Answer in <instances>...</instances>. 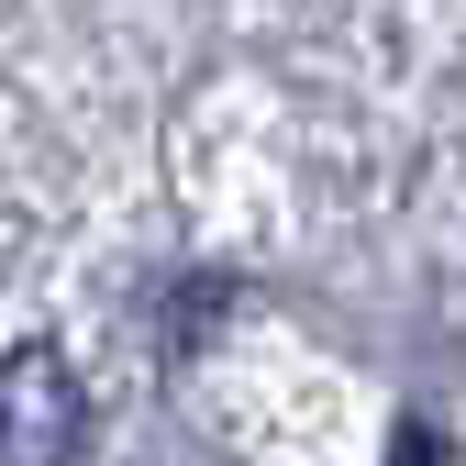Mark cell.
<instances>
[{
	"label": "cell",
	"mask_w": 466,
	"mask_h": 466,
	"mask_svg": "<svg viewBox=\"0 0 466 466\" xmlns=\"http://www.w3.org/2000/svg\"><path fill=\"white\" fill-rule=\"evenodd\" d=\"M222 311H233V278H189L167 311V356H200V333H222Z\"/></svg>",
	"instance_id": "2"
},
{
	"label": "cell",
	"mask_w": 466,
	"mask_h": 466,
	"mask_svg": "<svg viewBox=\"0 0 466 466\" xmlns=\"http://www.w3.org/2000/svg\"><path fill=\"white\" fill-rule=\"evenodd\" d=\"M389 466H455V455H444V433H433V422L411 411V422L389 433Z\"/></svg>",
	"instance_id": "3"
},
{
	"label": "cell",
	"mask_w": 466,
	"mask_h": 466,
	"mask_svg": "<svg viewBox=\"0 0 466 466\" xmlns=\"http://www.w3.org/2000/svg\"><path fill=\"white\" fill-rule=\"evenodd\" d=\"M89 444V389L67 367V344H12L0 356V466H78Z\"/></svg>",
	"instance_id": "1"
}]
</instances>
